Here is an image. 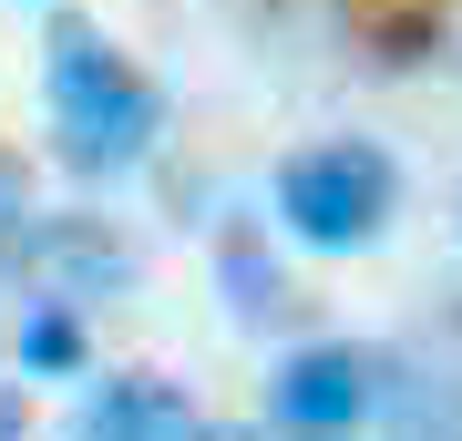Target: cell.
<instances>
[{"label": "cell", "instance_id": "obj_1", "mask_svg": "<svg viewBox=\"0 0 462 441\" xmlns=\"http://www.w3.org/2000/svg\"><path fill=\"white\" fill-rule=\"evenodd\" d=\"M42 82H51V133H62V164L72 175H134L165 133V93L124 62L93 21H51L42 41Z\"/></svg>", "mask_w": 462, "mask_h": 441}, {"label": "cell", "instance_id": "obj_2", "mask_svg": "<svg viewBox=\"0 0 462 441\" xmlns=\"http://www.w3.org/2000/svg\"><path fill=\"white\" fill-rule=\"evenodd\" d=\"M401 216V164L360 144V133H329V144H298L278 164V226L319 257H349V246H380Z\"/></svg>", "mask_w": 462, "mask_h": 441}, {"label": "cell", "instance_id": "obj_3", "mask_svg": "<svg viewBox=\"0 0 462 441\" xmlns=\"http://www.w3.org/2000/svg\"><path fill=\"white\" fill-rule=\"evenodd\" d=\"M370 400H380V349L309 339L267 380V431L278 441H349V431H370Z\"/></svg>", "mask_w": 462, "mask_h": 441}, {"label": "cell", "instance_id": "obj_4", "mask_svg": "<svg viewBox=\"0 0 462 441\" xmlns=\"http://www.w3.org/2000/svg\"><path fill=\"white\" fill-rule=\"evenodd\" d=\"M11 257L32 267L51 298H114V288H134V246L103 226V216H32Z\"/></svg>", "mask_w": 462, "mask_h": 441}, {"label": "cell", "instance_id": "obj_5", "mask_svg": "<svg viewBox=\"0 0 462 441\" xmlns=\"http://www.w3.org/2000/svg\"><path fill=\"white\" fill-rule=\"evenodd\" d=\"M196 431H206L196 400L165 370H103L72 410V441H196Z\"/></svg>", "mask_w": 462, "mask_h": 441}, {"label": "cell", "instance_id": "obj_6", "mask_svg": "<svg viewBox=\"0 0 462 441\" xmlns=\"http://www.w3.org/2000/svg\"><path fill=\"white\" fill-rule=\"evenodd\" d=\"M370 421L391 441H462V370H411L380 349V400Z\"/></svg>", "mask_w": 462, "mask_h": 441}, {"label": "cell", "instance_id": "obj_7", "mask_svg": "<svg viewBox=\"0 0 462 441\" xmlns=\"http://www.w3.org/2000/svg\"><path fill=\"white\" fill-rule=\"evenodd\" d=\"M216 278H226V308H236V328H278L298 298H288V267L267 257V246L247 236V226H226V246H216Z\"/></svg>", "mask_w": 462, "mask_h": 441}, {"label": "cell", "instance_id": "obj_8", "mask_svg": "<svg viewBox=\"0 0 462 441\" xmlns=\"http://www.w3.org/2000/svg\"><path fill=\"white\" fill-rule=\"evenodd\" d=\"M21 370H32V380H72V370H83V318H72V298H42V308H32Z\"/></svg>", "mask_w": 462, "mask_h": 441}, {"label": "cell", "instance_id": "obj_9", "mask_svg": "<svg viewBox=\"0 0 462 441\" xmlns=\"http://www.w3.org/2000/svg\"><path fill=\"white\" fill-rule=\"evenodd\" d=\"M21 226H32V175H21V154H0V257L21 246Z\"/></svg>", "mask_w": 462, "mask_h": 441}, {"label": "cell", "instance_id": "obj_10", "mask_svg": "<svg viewBox=\"0 0 462 441\" xmlns=\"http://www.w3.org/2000/svg\"><path fill=\"white\" fill-rule=\"evenodd\" d=\"M0 441H32V400L21 390H0Z\"/></svg>", "mask_w": 462, "mask_h": 441}, {"label": "cell", "instance_id": "obj_11", "mask_svg": "<svg viewBox=\"0 0 462 441\" xmlns=\"http://www.w3.org/2000/svg\"><path fill=\"white\" fill-rule=\"evenodd\" d=\"M196 441H257V431H196Z\"/></svg>", "mask_w": 462, "mask_h": 441}]
</instances>
